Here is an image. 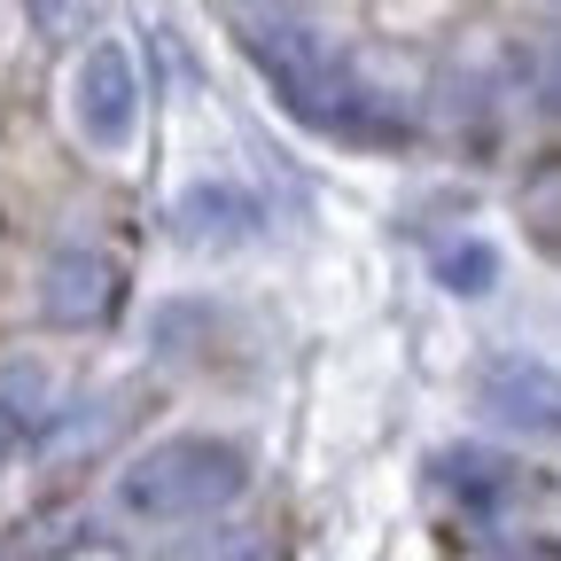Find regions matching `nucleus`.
Here are the masks:
<instances>
[{"label": "nucleus", "instance_id": "11", "mask_svg": "<svg viewBox=\"0 0 561 561\" xmlns=\"http://www.w3.org/2000/svg\"><path fill=\"white\" fill-rule=\"evenodd\" d=\"M553 9H561V0H553Z\"/></svg>", "mask_w": 561, "mask_h": 561}, {"label": "nucleus", "instance_id": "8", "mask_svg": "<svg viewBox=\"0 0 561 561\" xmlns=\"http://www.w3.org/2000/svg\"><path fill=\"white\" fill-rule=\"evenodd\" d=\"M172 561H280V546L265 530H250V523H203Z\"/></svg>", "mask_w": 561, "mask_h": 561}, {"label": "nucleus", "instance_id": "3", "mask_svg": "<svg viewBox=\"0 0 561 561\" xmlns=\"http://www.w3.org/2000/svg\"><path fill=\"white\" fill-rule=\"evenodd\" d=\"M70 117L94 149H125L133 140V117H140V79H133V55L117 39H94L70 70Z\"/></svg>", "mask_w": 561, "mask_h": 561}, {"label": "nucleus", "instance_id": "4", "mask_svg": "<svg viewBox=\"0 0 561 561\" xmlns=\"http://www.w3.org/2000/svg\"><path fill=\"white\" fill-rule=\"evenodd\" d=\"M476 405L523 437H561V367L530 359V351H500L476 375Z\"/></svg>", "mask_w": 561, "mask_h": 561}, {"label": "nucleus", "instance_id": "5", "mask_svg": "<svg viewBox=\"0 0 561 561\" xmlns=\"http://www.w3.org/2000/svg\"><path fill=\"white\" fill-rule=\"evenodd\" d=\"M257 227H265V210H257V195L234 187V180H195V187L180 195V234H187V242L234 250V242H250Z\"/></svg>", "mask_w": 561, "mask_h": 561}, {"label": "nucleus", "instance_id": "9", "mask_svg": "<svg viewBox=\"0 0 561 561\" xmlns=\"http://www.w3.org/2000/svg\"><path fill=\"white\" fill-rule=\"evenodd\" d=\"M437 280H445V289H460V297H491V280H500V250L468 234L460 250L437 257Z\"/></svg>", "mask_w": 561, "mask_h": 561}, {"label": "nucleus", "instance_id": "7", "mask_svg": "<svg viewBox=\"0 0 561 561\" xmlns=\"http://www.w3.org/2000/svg\"><path fill=\"white\" fill-rule=\"evenodd\" d=\"M102 305H110V265L87 257V250H62L47 265V312L55 320H94Z\"/></svg>", "mask_w": 561, "mask_h": 561}, {"label": "nucleus", "instance_id": "6", "mask_svg": "<svg viewBox=\"0 0 561 561\" xmlns=\"http://www.w3.org/2000/svg\"><path fill=\"white\" fill-rule=\"evenodd\" d=\"M437 468H445V491L468 515H500V507H515V491H523V468L507 453H483V445H460Z\"/></svg>", "mask_w": 561, "mask_h": 561}, {"label": "nucleus", "instance_id": "2", "mask_svg": "<svg viewBox=\"0 0 561 561\" xmlns=\"http://www.w3.org/2000/svg\"><path fill=\"white\" fill-rule=\"evenodd\" d=\"M250 491V453L227 437H164L117 476V507L149 530H203Z\"/></svg>", "mask_w": 561, "mask_h": 561}, {"label": "nucleus", "instance_id": "10", "mask_svg": "<svg viewBox=\"0 0 561 561\" xmlns=\"http://www.w3.org/2000/svg\"><path fill=\"white\" fill-rule=\"evenodd\" d=\"M538 110L546 117H561V47L546 55V70H538Z\"/></svg>", "mask_w": 561, "mask_h": 561}, {"label": "nucleus", "instance_id": "1", "mask_svg": "<svg viewBox=\"0 0 561 561\" xmlns=\"http://www.w3.org/2000/svg\"><path fill=\"white\" fill-rule=\"evenodd\" d=\"M250 62H257V79L273 87V102L289 110L297 125H312V133H375L382 125V94L359 79V62H351L320 24H305V16L257 24L250 32Z\"/></svg>", "mask_w": 561, "mask_h": 561}]
</instances>
